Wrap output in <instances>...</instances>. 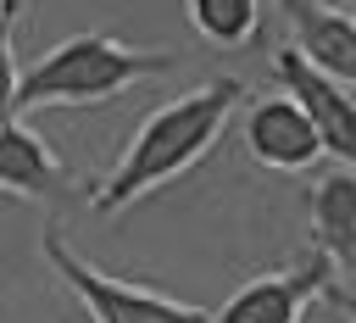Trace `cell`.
Segmentation results:
<instances>
[{"label": "cell", "instance_id": "6da1fadb", "mask_svg": "<svg viewBox=\"0 0 356 323\" xmlns=\"http://www.w3.org/2000/svg\"><path fill=\"white\" fill-rule=\"evenodd\" d=\"M239 100H245V84H239V78H206L200 89L156 106V111L128 134L117 167L89 189V212H95V217H111V212L134 206L139 195L184 178V173L222 139V128H228V117H234Z\"/></svg>", "mask_w": 356, "mask_h": 323}, {"label": "cell", "instance_id": "7a4b0ae2", "mask_svg": "<svg viewBox=\"0 0 356 323\" xmlns=\"http://www.w3.org/2000/svg\"><path fill=\"white\" fill-rule=\"evenodd\" d=\"M172 67H178V56H167V50H134L111 33H72L11 78L6 117H28L39 106H106L111 95H122L145 78H167Z\"/></svg>", "mask_w": 356, "mask_h": 323}, {"label": "cell", "instance_id": "3957f363", "mask_svg": "<svg viewBox=\"0 0 356 323\" xmlns=\"http://www.w3.org/2000/svg\"><path fill=\"white\" fill-rule=\"evenodd\" d=\"M39 256L78 295V306L89 312V323H217V312H206V306H189V301L161 295V290H145V284H128V278L100 273L89 256H78L67 245L61 228H44Z\"/></svg>", "mask_w": 356, "mask_h": 323}, {"label": "cell", "instance_id": "277c9868", "mask_svg": "<svg viewBox=\"0 0 356 323\" xmlns=\"http://www.w3.org/2000/svg\"><path fill=\"white\" fill-rule=\"evenodd\" d=\"M328 278H334V262L312 245V251H300L289 267H273V273L239 284V290L222 301L217 323H300L306 301L323 295Z\"/></svg>", "mask_w": 356, "mask_h": 323}, {"label": "cell", "instance_id": "5b68a950", "mask_svg": "<svg viewBox=\"0 0 356 323\" xmlns=\"http://www.w3.org/2000/svg\"><path fill=\"white\" fill-rule=\"evenodd\" d=\"M273 78L284 84L289 100L306 106V117H312L317 134H323V150L339 156L345 167H356V95H350L345 84H334L323 67H312L295 45H284V50L273 56Z\"/></svg>", "mask_w": 356, "mask_h": 323}, {"label": "cell", "instance_id": "8992f818", "mask_svg": "<svg viewBox=\"0 0 356 323\" xmlns=\"http://www.w3.org/2000/svg\"><path fill=\"white\" fill-rule=\"evenodd\" d=\"M239 134H245V150H250L261 167H273V173H306L317 156H328L317 123H312L306 106L289 100V95H261V100H250Z\"/></svg>", "mask_w": 356, "mask_h": 323}, {"label": "cell", "instance_id": "52a82bcc", "mask_svg": "<svg viewBox=\"0 0 356 323\" xmlns=\"http://www.w3.org/2000/svg\"><path fill=\"white\" fill-rule=\"evenodd\" d=\"M278 11L295 33V50L356 95V17L334 0H278Z\"/></svg>", "mask_w": 356, "mask_h": 323}, {"label": "cell", "instance_id": "ba28073f", "mask_svg": "<svg viewBox=\"0 0 356 323\" xmlns=\"http://www.w3.org/2000/svg\"><path fill=\"white\" fill-rule=\"evenodd\" d=\"M306 212H312V245L334 262L339 284L356 290V167L323 173L306 195Z\"/></svg>", "mask_w": 356, "mask_h": 323}, {"label": "cell", "instance_id": "9c48e42d", "mask_svg": "<svg viewBox=\"0 0 356 323\" xmlns=\"http://www.w3.org/2000/svg\"><path fill=\"white\" fill-rule=\"evenodd\" d=\"M61 178H67V167H61V156L50 150V139L33 134L28 117H6V139H0V184H6L11 195L33 200V195H56Z\"/></svg>", "mask_w": 356, "mask_h": 323}, {"label": "cell", "instance_id": "30bf717a", "mask_svg": "<svg viewBox=\"0 0 356 323\" xmlns=\"http://www.w3.org/2000/svg\"><path fill=\"white\" fill-rule=\"evenodd\" d=\"M189 11V28L206 39V45H222V50H239L250 39H261V0H184Z\"/></svg>", "mask_w": 356, "mask_h": 323}, {"label": "cell", "instance_id": "8fae6325", "mask_svg": "<svg viewBox=\"0 0 356 323\" xmlns=\"http://www.w3.org/2000/svg\"><path fill=\"white\" fill-rule=\"evenodd\" d=\"M323 301H328L334 312H345V317L356 323V290H350V284H339V278H328V290H323Z\"/></svg>", "mask_w": 356, "mask_h": 323}, {"label": "cell", "instance_id": "7c38bea8", "mask_svg": "<svg viewBox=\"0 0 356 323\" xmlns=\"http://www.w3.org/2000/svg\"><path fill=\"white\" fill-rule=\"evenodd\" d=\"M350 6H356V0H350Z\"/></svg>", "mask_w": 356, "mask_h": 323}]
</instances>
